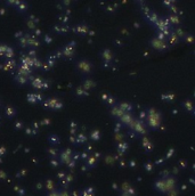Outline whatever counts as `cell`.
Segmentation results:
<instances>
[{
  "label": "cell",
  "instance_id": "6da1fadb",
  "mask_svg": "<svg viewBox=\"0 0 195 196\" xmlns=\"http://www.w3.org/2000/svg\"><path fill=\"white\" fill-rule=\"evenodd\" d=\"M77 69L81 74H89L92 70V65L88 59L82 58L77 63Z\"/></svg>",
  "mask_w": 195,
  "mask_h": 196
},
{
  "label": "cell",
  "instance_id": "7a4b0ae2",
  "mask_svg": "<svg viewBox=\"0 0 195 196\" xmlns=\"http://www.w3.org/2000/svg\"><path fill=\"white\" fill-rule=\"evenodd\" d=\"M147 119H148V120L151 119V122H148V126H160V118H159L157 113L154 112V111H151V115L147 116Z\"/></svg>",
  "mask_w": 195,
  "mask_h": 196
},
{
  "label": "cell",
  "instance_id": "3957f363",
  "mask_svg": "<svg viewBox=\"0 0 195 196\" xmlns=\"http://www.w3.org/2000/svg\"><path fill=\"white\" fill-rule=\"evenodd\" d=\"M155 40L157 41V39H155ZM151 42H152V44H153V47L156 48V49H159V50H164V49L167 48V44L163 42V40H160V39H159V41H157V42H155V41L152 39V41H151Z\"/></svg>",
  "mask_w": 195,
  "mask_h": 196
}]
</instances>
